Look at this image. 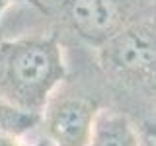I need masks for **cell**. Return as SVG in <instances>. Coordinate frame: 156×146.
Segmentation results:
<instances>
[{
    "mask_svg": "<svg viewBox=\"0 0 156 146\" xmlns=\"http://www.w3.org/2000/svg\"><path fill=\"white\" fill-rule=\"evenodd\" d=\"M66 78L62 43L51 35L0 39V99L41 117L47 101Z\"/></svg>",
    "mask_w": 156,
    "mask_h": 146,
    "instance_id": "obj_1",
    "label": "cell"
},
{
    "mask_svg": "<svg viewBox=\"0 0 156 146\" xmlns=\"http://www.w3.org/2000/svg\"><path fill=\"white\" fill-rule=\"evenodd\" d=\"M100 66L107 76L133 86L156 84V26L135 22L98 49Z\"/></svg>",
    "mask_w": 156,
    "mask_h": 146,
    "instance_id": "obj_2",
    "label": "cell"
},
{
    "mask_svg": "<svg viewBox=\"0 0 156 146\" xmlns=\"http://www.w3.org/2000/svg\"><path fill=\"white\" fill-rule=\"evenodd\" d=\"M62 84L47 101L39 125L53 146H88L101 111L100 101Z\"/></svg>",
    "mask_w": 156,
    "mask_h": 146,
    "instance_id": "obj_3",
    "label": "cell"
},
{
    "mask_svg": "<svg viewBox=\"0 0 156 146\" xmlns=\"http://www.w3.org/2000/svg\"><path fill=\"white\" fill-rule=\"evenodd\" d=\"M135 0H61L58 14L70 33L92 47H104L135 23Z\"/></svg>",
    "mask_w": 156,
    "mask_h": 146,
    "instance_id": "obj_4",
    "label": "cell"
},
{
    "mask_svg": "<svg viewBox=\"0 0 156 146\" xmlns=\"http://www.w3.org/2000/svg\"><path fill=\"white\" fill-rule=\"evenodd\" d=\"M88 146H143V134L125 113L101 109Z\"/></svg>",
    "mask_w": 156,
    "mask_h": 146,
    "instance_id": "obj_5",
    "label": "cell"
},
{
    "mask_svg": "<svg viewBox=\"0 0 156 146\" xmlns=\"http://www.w3.org/2000/svg\"><path fill=\"white\" fill-rule=\"evenodd\" d=\"M41 117L20 111L10 103L0 99V136H16L23 138L27 133H31L35 127H39Z\"/></svg>",
    "mask_w": 156,
    "mask_h": 146,
    "instance_id": "obj_6",
    "label": "cell"
},
{
    "mask_svg": "<svg viewBox=\"0 0 156 146\" xmlns=\"http://www.w3.org/2000/svg\"><path fill=\"white\" fill-rule=\"evenodd\" d=\"M140 134H144V136H148V138H154L156 140V111H152V115L146 119L144 129H143V133H140Z\"/></svg>",
    "mask_w": 156,
    "mask_h": 146,
    "instance_id": "obj_7",
    "label": "cell"
},
{
    "mask_svg": "<svg viewBox=\"0 0 156 146\" xmlns=\"http://www.w3.org/2000/svg\"><path fill=\"white\" fill-rule=\"evenodd\" d=\"M0 146H23V140L16 136H0Z\"/></svg>",
    "mask_w": 156,
    "mask_h": 146,
    "instance_id": "obj_8",
    "label": "cell"
},
{
    "mask_svg": "<svg viewBox=\"0 0 156 146\" xmlns=\"http://www.w3.org/2000/svg\"><path fill=\"white\" fill-rule=\"evenodd\" d=\"M143 146H156V140L154 138H148V136L143 134Z\"/></svg>",
    "mask_w": 156,
    "mask_h": 146,
    "instance_id": "obj_9",
    "label": "cell"
},
{
    "mask_svg": "<svg viewBox=\"0 0 156 146\" xmlns=\"http://www.w3.org/2000/svg\"><path fill=\"white\" fill-rule=\"evenodd\" d=\"M152 10H154V16H156V0H152Z\"/></svg>",
    "mask_w": 156,
    "mask_h": 146,
    "instance_id": "obj_10",
    "label": "cell"
}]
</instances>
